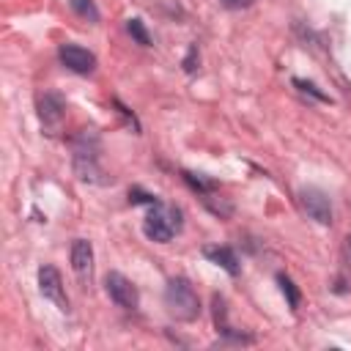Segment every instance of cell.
I'll return each mask as SVG.
<instances>
[{"mask_svg":"<svg viewBox=\"0 0 351 351\" xmlns=\"http://www.w3.org/2000/svg\"><path fill=\"white\" fill-rule=\"evenodd\" d=\"M58 58H60V63H63L69 71H74V74H93V69H96L93 52H88V49L80 47V44H60Z\"/></svg>","mask_w":351,"mask_h":351,"instance_id":"7","label":"cell"},{"mask_svg":"<svg viewBox=\"0 0 351 351\" xmlns=\"http://www.w3.org/2000/svg\"><path fill=\"white\" fill-rule=\"evenodd\" d=\"M293 85H296L302 93H310V96H315L318 101H329V96H326V93H321V90H318L313 82H307V80H299V77H296V80H293Z\"/></svg>","mask_w":351,"mask_h":351,"instance_id":"15","label":"cell"},{"mask_svg":"<svg viewBox=\"0 0 351 351\" xmlns=\"http://www.w3.org/2000/svg\"><path fill=\"white\" fill-rule=\"evenodd\" d=\"M203 255H206L211 263L222 266V269H225L228 274H233V277H236L239 269H241V266H239V255H236L230 247H219V244H214V247H206Z\"/></svg>","mask_w":351,"mask_h":351,"instance_id":"10","label":"cell"},{"mask_svg":"<svg viewBox=\"0 0 351 351\" xmlns=\"http://www.w3.org/2000/svg\"><path fill=\"white\" fill-rule=\"evenodd\" d=\"M225 8H230V11H241V8H250L255 0H219Z\"/></svg>","mask_w":351,"mask_h":351,"instance_id":"17","label":"cell"},{"mask_svg":"<svg viewBox=\"0 0 351 351\" xmlns=\"http://www.w3.org/2000/svg\"><path fill=\"white\" fill-rule=\"evenodd\" d=\"M181 230V211L176 206H165L162 200L151 206L145 222H143V233L151 239V241H159V244H167L176 233Z\"/></svg>","mask_w":351,"mask_h":351,"instance_id":"3","label":"cell"},{"mask_svg":"<svg viewBox=\"0 0 351 351\" xmlns=\"http://www.w3.org/2000/svg\"><path fill=\"white\" fill-rule=\"evenodd\" d=\"M165 307L176 321H195L200 315V299L189 280L173 277L165 285Z\"/></svg>","mask_w":351,"mask_h":351,"instance_id":"2","label":"cell"},{"mask_svg":"<svg viewBox=\"0 0 351 351\" xmlns=\"http://www.w3.org/2000/svg\"><path fill=\"white\" fill-rule=\"evenodd\" d=\"M184 181H186L192 189H197L200 195H208V192L214 189V181H206V178H200V176H195V173H184Z\"/></svg>","mask_w":351,"mask_h":351,"instance_id":"14","label":"cell"},{"mask_svg":"<svg viewBox=\"0 0 351 351\" xmlns=\"http://www.w3.org/2000/svg\"><path fill=\"white\" fill-rule=\"evenodd\" d=\"M277 282H280L282 296L288 299V307H291V310H296V307H299V302H302V293H299V288L293 285V280H291V277H285V274H277Z\"/></svg>","mask_w":351,"mask_h":351,"instance_id":"11","label":"cell"},{"mask_svg":"<svg viewBox=\"0 0 351 351\" xmlns=\"http://www.w3.org/2000/svg\"><path fill=\"white\" fill-rule=\"evenodd\" d=\"M63 115H66V101H63V96H60V93L47 90V93H41V96H38V118H41V123H44V126H49V129L60 126Z\"/></svg>","mask_w":351,"mask_h":351,"instance_id":"8","label":"cell"},{"mask_svg":"<svg viewBox=\"0 0 351 351\" xmlns=\"http://www.w3.org/2000/svg\"><path fill=\"white\" fill-rule=\"evenodd\" d=\"M299 206L318 225H332V200H329V195L324 189H318V186H302L299 189Z\"/></svg>","mask_w":351,"mask_h":351,"instance_id":"4","label":"cell"},{"mask_svg":"<svg viewBox=\"0 0 351 351\" xmlns=\"http://www.w3.org/2000/svg\"><path fill=\"white\" fill-rule=\"evenodd\" d=\"M38 291L44 299H49L58 310L69 313V296L63 291V280H60V271L55 266H41L38 269Z\"/></svg>","mask_w":351,"mask_h":351,"instance_id":"6","label":"cell"},{"mask_svg":"<svg viewBox=\"0 0 351 351\" xmlns=\"http://www.w3.org/2000/svg\"><path fill=\"white\" fill-rule=\"evenodd\" d=\"M74 173L80 176V181L107 184V178H101L104 173L99 167V137L93 134V129H85L74 140Z\"/></svg>","mask_w":351,"mask_h":351,"instance_id":"1","label":"cell"},{"mask_svg":"<svg viewBox=\"0 0 351 351\" xmlns=\"http://www.w3.org/2000/svg\"><path fill=\"white\" fill-rule=\"evenodd\" d=\"M129 200H132V203H148V206H154V203H159V197H156V195H148V192H143L140 186H134V189H129Z\"/></svg>","mask_w":351,"mask_h":351,"instance_id":"16","label":"cell"},{"mask_svg":"<svg viewBox=\"0 0 351 351\" xmlns=\"http://www.w3.org/2000/svg\"><path fill=\"white\" fill-rule=\"evenodd\" d=\"M69 3H71V11L80 14L82 19H88V22H99V8H96L93 0H69Z\"/></svg>","mask_w":351,"mask_h":351,"instance_id":"12","label":"cell"},{"mask_svg":"<svg viewBox=\"0 0 351 351\" xmlns=\"http://www.w3.org/2000/svg\"><path fill=\"white\" fill-rule=\"evenodd\" d=\"M71 269L82 282H90L93 277V247L85 239H77L71 244Z\"/></svg>","mask_w":351,"mask_h":351,"instance_id":"9","label":"cell"},{"mask_svg":"<svg viewBox=\"0 0 351 351\" xmlns=\"http://www.w3.org/2000/svg\"><path fill=\"white\" fill-rule=\"evenodd\" d=\"M104 291H107V296H110L118 307H123V310H137V304H140L137 288L132 285V280H126V277L118 274V271H110V274L104 277Z\"/></svg>","mask_w":351,"mask_h":351,"instance_id":"5","label":"cell"},{"mask_svg":"<svg viewBox=\"0 0 351 351\" xmlns=\"http://www.w3.org/2000/svg\"><path fill=\"white\" fill-rule=\"evenodd\" d=\"M126 30H129V36H132L140 47H151V36H148V30L143 27L140 19H129V22H126Z\"/></svg>","mask_w":351,"mask_h":351,"instance_id":"13","label":"cell"},{"mask_svg":"<svg viewBox=\"0 0 351 351\" xmlns=\"http://www.w3.org/2000/svg\"><path fill=\"white\" fill-rule=\"evenodd\" d=\"M195 58H197V47L192 44V47H189V55H186V60H184V69H186V71H195Z\"/></svg>","mask_w":351,"mask_h":351,"instance_id":"18","label":"cell"}]
</instances>
